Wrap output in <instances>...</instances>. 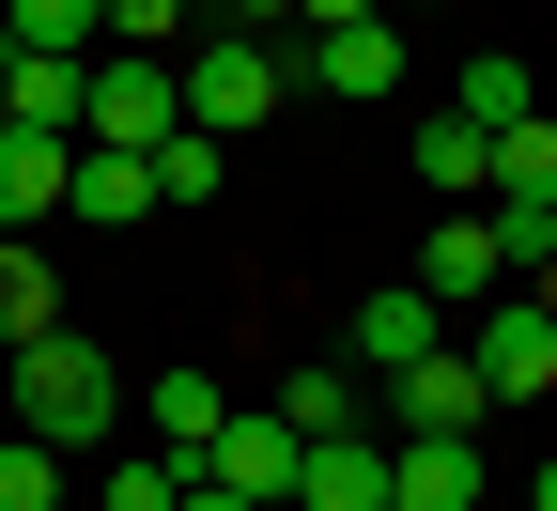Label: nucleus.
Listing matches in <instances>:
<instances>
[{"label":"nucleus","mask_w":557,"mask_h":511,"mask_svg":"<svg viewBox=\"0 0 557 511\" xmlns=\"http://www.w3.org/2000/svg\"><path fill=\"white\" fill-rule=\"evenodd\" d=\"M109 418H124V373H109V356H94L78 326H47V341L16 356V434H32V450H62V465H78V450H94Z\"/></svg>","instance_id":"obj_1"},{"label":"nucleus","mask_w":557,"mask_h":511,"mask_svg":"<svg viewBox=\"0 0 557 511\" xmlns=\"http://www.w3.org/2000/svg\"><path fill=\"white\" fill-rule=\"evenodd\" d=\"M171 78H186V124H201V139L278 124V47H263V32H186V62H171Z\"/></svg>","instance_id":"obj_2"},{"label":"nucleus","mask_w":557,"mask_h":511,"mask_svg":"<svg viewBox=\"0 0 557 511\" xmlns=\"http://www.w3.org/2000/svg\"><path fill=\"white\" fill-rule=\"evenodd\" d=\"M171 124H186V78H171V62H139V47H94V124H78V139H124V156H156Z\"/></svg>","instance_id":"obj_3"},{"label":"nucleus","mask_w":557,"mask_h":511,"mask_svg":"<svg viewBox=\"0 0 557 511\" xmlns=\"http://www.w3.org/2000/svg\"><path fill=\"white\" fill-rule=\"evenodd\" d=\"M295 465H310V434L278 418V403H233V434L201 450V480H233L248 511H295Z\"/></svg>","instance_id":"obj_4"},{"label":"nucleus","mask_w":557,"mask_h":511,"mask_svg":"<svg viewBox=\"0 0 557 511\" xmlns=\"http://www.w3.org/2000/svg\"><path fill=\"white\" fill-rule=\"evenodd\" d=\"M480 418H496V388H480L465 341H434L418 373H387V434H480Z\"/></svg>","instance_id":"obj_5"},{"label":"nucleus","mask_w":557,"mask_h":511,"mask_svg":"<svg viewBox=\"0 0 557 511\" xmlns=\"http://www.w3.org/2000/svg\"><path fill=\"white\" fill-rule=\"evenodd\" d=\"M465 356H480V388H496V403H542V388H557V311H542V295L480 311V341H465Z\"/></svg>","instance_id":"obj_6"},{"label":"nucleus","mask_w":557,"mask_h":511,"mask_svg":"<svg viewBox=\"0 0 557 511\" xmlns=\"http://www.w3.org/2000/svg\"><path fill=\"white\" fill-rule=\"evenodd\" d=\"M387 511H480V434H387Z\"/></svg>","instance_id":"obj_7"},{"label":"nucleus","mask_w":557,"mask_h":511,"mask_svg":"<svg viewBox=\"0 0 557 511\" xmlns=\"http://www.w3.org/2000/svg\"><path fill=\"white\" fill-rule=\"evenodd\" d=\"M62 202H78V139H32V124H0V233H47Z\"/></svg>","instance_id":"obj_8"},{"label":"nucleus","mask_w":557,"mask_h":511,"mask_svg":"<svg viewBox=\"0 0 557 511\" xmlns=\"http://www.w3.org/2000/svg\"><path fill=\"white\" fill-rule=\"evenodd\" d=\"M496 279H511V248H496V217H434V248H418V295H434V311H465V295H496Z\"/></svg>","instance_id":"obj_9"},{"label":"nucleus","mask_w":557,"mask_h":511,"mask_svg":"<svg viewBox=\"0 0 557 511\" xmlns=\"http://www.w3.org/2000/svg\"><path fill=\"white\" fill-rule=\"evenodd\" d=\"M434 341H449V311H434V295H418V279H387V295L357 311V373L387 388V373H418V356H434Z\"/></svg>","instance_id":"obj_10"},{"label":"nucleus","mask_w":557,"mask_h":511,"mask_svg":"<svg viewBox=\"0 0 557 511\" xmlns=\"http://www.w3.org/2000/svg\"><path fill=\"white\" fill-rule=\"evenodd\" d=\"M295 511H387V434H325L295 465Z\"/></svg>","instance_id":"obj_11"},{"label":"nucleus","mask_w":557,"mask_h":511,"mask_svg":"<svg viewBox=\"0 0 557 511\" xmlns=\"http://www.w3.org/2000/svg\"><path fill=\"white\" fill-rule=\"evenodd\" d=\"M278 418H295L310 450H325V434H372V373H357V356H325V373H278Z\"/></svg>","instance_id":"obj_12"},{"label":"nucleus","mask_w":557,"mask_h":511,"mask_svg":"<svg viewBox=\"0 0 557 511\" xmlns=\"http://www.w3.org/2000/svg\"><path fill=\"white\" fill-rule=\"evenodd\" d=\"M310 78H325V94H403V16H357V32H310Z\"/></svg>","instance_id":"obj_13"},{"label":"nucleus","mask_w":557,"mask_h":511,"mask_svg":"<svg viewBox=\"0 0 557 511\" xmlns=\"http://www.w3.org/2000/svg\"><path fill=\"white\" fill-rule=\"evenodd\" d=\"M62 217H94V233L156 217V156H124V139H78V202H62Z\"/></svg>","instance_id":"obj_14"},{"label":"nucleus","mask_w":557,"mask_h":511,"mask_svg":"<svg viewBox=\"0 0 557 511\" xmlns=\"http://www.w3.org/2000/svg\"><path fill=\"white\" fill-rule=\"evenodd\" d=\"M418 186H434V202H496V139H480L465 109H434V124H418Z\"/></svg>","instance_id":"obj_15"},{"label":"nucleus","mask_w":557,"mask_h":511,"mask_svg":"<svg viewBox=\"0 0 557 511\" xmlns=\"http://www.w3.org/2000/svg\"><path fill=\"white\" fill-rule=\"evenodd\" d=\"M0 47H16V62H94L109 16H94V0H0Z\"/></svg>","instance_id":"obj_16"},{"label":"nucleus","mask_w":557,"mask_h":511,"mask_svg":"<svg viewBox=\"0 0 557 511\" xmlns=\"http://www.w3.org/2000/svg\"><path fill=\"white\" fill-rule=\"evenodd\" d=\"M47 326H62V279H47V248H32V233H0V356H32Z\"/></svg>","instance_id":"obj_17"},{"label":"nucleus","mask_w":557,"mask_h":511,"mask_svg":"<svg viewBox=\"0 0 557 511\" xmlns=\"http://www.w3.org/2000/svg\"><path fill=\"white\" fill-rule=\"evenodd\" d=\"M218 434H233V403H218V373H156V450L201 480V450H218Z\"/></svg>","instance_id":"obj_18"},{"label":"nucleus","mask_w":557,"mask_h":511,"mask_svg":"<svg viewBox=\"0 0 557 511\" xmlns=\"http://www.w3.org/2000/svg\"><path fill=\"white\" fill-rule=\"evenodd\" d=\"M449 109H465L480 139H511V124H527V62H511V47H480V62H465V94H449Z\"/></svg>","instance_id":"obj_19"},{"label":"nucleus","mask_w":557,"mask_h":511,"mask_svg":"<svg viewBox=\"0 0 557 511\" xmlns=\"http://www.w3.org/2000/svg\"><path fill=\"white\" fill-rule=\"evenodd\" d=\"M94 16H109V47H139V62H186V16H201V0H94Z\"/></svg>","instance_id":"obj_20"},{"label":"nucleus","mask_w":557,"mask_h":511,"mask_svg":"<svg viewBox=\"0 0 557 511\" xmlns=\"http://www.w3.org/2000/svg\"><path fill=\"white\" fill-rule=\"evenodd\" d=\"M218 171H233V139H201V124L156 139V202H218Z\"/></svg>","instance_id":"obj_21"},{"label":"nucleus","mask_w":557,"mask_h":511,"mask_svg":"<svg viewBox=\"0 0 557 511\" xmlns=\"http://www.w3.org/2000/svg\"><path fill=\"white\" fill-rule=\"evenodd\" d=\"M496 202H557V124H542V109L496 139Z\"/></svg>","instance_id":"obj_22"},{"label":"nucleus","mask_w":557,"mask_h":511,"mask_svg":"<svg viewBox=\"0 0 557 511\" xmlns=\"http://www.w3.org/2000/svg\"><path fill=\"white\" fill-rule=\"evenodd\" d=\"M0 511H78V480H62V450H32V434H16V450H0Z\"/></svg>","instance_id":"obj_23"},{"label":"nucleus","mask_w":557,"mask_h":511,"mask_svg":"<svg viewBox=\"0 0 557 511\" xmlns=\"http://www.w3.org/2000/svg\"><path fill=\"white\" fill-rule=\"evenodd\" d=\"M94 511H186V465H171V450H139V465L94 480Z\"/></svg>","instance_id":"obj_24"},{"label":"nucleus","mask_w":557,"mask_h":511,"mask_svg":"<svg viewBox=\"0 0 557 511\" xmlns=\"http://www.w3.org/2000/svg\"><path fill=\"white\" fill-rule=\"evenodd\" d=\"M201 16H233V32H263V16H310V0H201Z\"/></svg>","instance_id":"obj_25"},{"label":"nucleus","mask_w":557,"mask_h":511,"mask_svg":"<svg viewBox=\"0 0 557 511\" xmlns=\"http://www.w3.org/2000/svg\"><path fill=\"white\" fill-rule=\"evenodd\" d=\"M310 16H325V32H357V16H387V0H310Z\"/></svg>","instance_id":"obj_26"},{"label":"nucleus","mask_w":557,"mask_h":511,"mask_svg":"<svg viewBox=\"0 0 557 511\" xmlns=\"http://www.w3.org/2000/svg\"><path fill=\"white\" fill-rule=\"evenodd\" d=\"M186 511H248V496H233V480H186Z\"/></svg>","instance_id":"obj_27"},{"label":"nucleus","mask_w":557,"mask_h":511,"mask_svg":"<svg viewBox=\"0 0 557 511\" xmlns=\"http://www.w3.org/2000/svg\"><path fill=\"white\" fill-rule=\"evenodd\" d=\"M527 511H557V465H542V480H527Z\"/></svg>","instance_id":"obj_28"},{"label":"nucleus","mask_w":557,"mask_h":511,"mask_svg":"<svg viewBox=\"0 0 557 511\" xmlns=\"http://www.w3.org/2000/svg\"><path fill=\"white\" fill-rule=\"evenodd\" d=\"M387 16H434V0H387Z\"/></svg>","instance_id":"obj_29"},{"label":"nucleus","mask_w":557,"mask_h":511,"mask_svg":"<svg viewBox=\"0 0 557 511\" xmlns=\"http://www.w3.org/2000/svg\"><path fill=\"white\" fill-rule=\"evenodd\" d=\"M0 450H16V418H0Z\"/></svg>","instance_id":"obj_30"},{"label":"nucleus","mask_w":557,"mask_h":511,"mask_svg":"<svg viewBox=\"0 0 557 511\" xmlns=\"http://www.w3.org/2000/svg\"><path fill=\"white\" fill-rule=\"evenodd\" d=\"M0 124H16V94H0Z\"/></svg>","instance_id":"obj_31"}]
</instances>
